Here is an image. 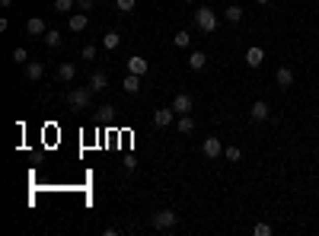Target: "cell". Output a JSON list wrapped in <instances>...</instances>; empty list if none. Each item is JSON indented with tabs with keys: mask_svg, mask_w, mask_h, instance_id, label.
Masks as SVG:
<instances>
[{
	"mask_svg": "<svg viewBox=\"0 0 319 236\" xmlns=\"http://www.w3.org/2000/svg\"><path fill=\"white\" fill-rule=\"evenodd\" d=\"M118 42H122V35H118L115 29H109V32L102 35V45H105V48H109V51H112V48H118Z\"/></svg>",
	"mask_w": 319,
	"mask_h": 236,
	"instance_id": "21",
	"label": "cell"
},
{
	"mask_svg": "<svg viewBox=\"0 0 319 236\" xmlns=\"http://www.w3.org/2000/svg\"><path fill=\"white\" fill-rule=\"evenodd\" d=\"M77 7V0H54V10H57V13H67L70 16V10H74Z\"/></svg>",
	"mask_w": 319,
	"mask_h": 236,
	"instance_id": "22",
	"label": "cell"
},
{
	"mask_svg": "<svg viewBox=\"0 0 319 236\" xmlns=\"http://www.w3.org/2000/svg\"><path fill=\"white\" fill-rule=\"evenodd\" d=\"M172 42L179 45V48H188V42H192V35H188V32H176V35H172Z\"/></svg>",
	"mask_w": 319,
	"mask_h": 236,
	"instance_id": "24",
	"label": "cell"
},
{
	"mask_svg": "<svg viewBox=\"0 0 319 236\" xmlns=\"http://www.w3.org/2000/svg\"><path fill=\"white\" fill-rule=\"evenodd\" d=\"M176 223H179V214H176L172 208H160V211L150 214V227L153 230H172Z\"/></svg>",
	"mask_w": 319,
	"mask_h": 236,
	"instance_id": "1",
	"label": "cell"
},
{
	"mask_svg": "<svg viewBox=\"0 0 319 236\" xmlns=\"http://www.w3.org/2000/svg\"><path fill=\"white\" fill-rule=\"evenodd\" d=\"M223 19H227V22H230V26H236V22H240V19H243V7H240V4H233V7H227V10H223Z\"/></svg>",
	"mask_w": 319,
	"mask_h": 236,
	"instance_id": "17",
	"label": "cell"
},
{
	"mask_svg": "<svg viewBox=\"0 0 319 236\" xmlns=\"http://www.w3.org/2000/svg\"><path fill=\"white\" fill-rule=\"evenodd\" d=\"M128 74H137V77H147V57H140V54H134V57H128Z\"/></svg>",
	"mask_w": 319,
	"mask_h": 236,
	"instance_id": "10",
	"label": "cell"
},
{
	"mask_svg": "<svg viewBox=\"0 0 319 236\" xmlns=\"http://www.w3.org/2000/svg\"><path fill=\"white\" fill-rule=\"evenodd\" d=\"M134 4L137 0H115V7L122 10V13H134Z\"/></svg>",
	"mask_w": 319,
	"mask_h": 236,
	"instance_id": "26",
	"label": "cell"
},
{
	"mask_svg": "<svg viewBox=\"0 0 319 236\" xmlns=\"http://www.w3.org/2000/svg\"><path fill=\"white\" fill-rule=\"evenodd\" d=\"M201 153L208 160H217L220 153H223V144H220V137H205V144H201Z\"/></svg>",
	"mask_w": 319,
	"mask_h": 236,
	"instance_id": "6",
	"label": "cell"
},
{
	"mask_svg": "<svg viewBox=\"0 0 319 236\" xmlns=\"http://www.w3.org/2000/svg\"><path fill=\"white\" fill-rule=\"evenodd\" d=\"M96 115H99V118H105V122H109V118L115 115V109H112V105H109V102H102V105H99V109H96Z\"/></svg>",
	"mask_w": 319,
	"mask_h": 236,
	"instance_id": "27",
	"label": "cell"
},
{
	"mask_svg": "<svg viewBox=\"0 0 319 236\" xmlns=\"http://www.w3.org/2000/svg\"><path fill=\"white\" fill-rule=\"evenodd\" d=\"M246 64H249L252 70H255V67H262V64H265V51L258 48V45H252V48L246 51Z\"/></svg>",
	"mask_w": 319,
	"mask_h": 236,
	"instance_id": "11",
	"label": "cell"
},
{
	"mask_svg": "<svg viewBox=\"0 0 319 236\" xmlns=\"http://www.w3.org/2000/svg\"><path fill=\"white\" fill-rule=\"evenodd\" d=\"M192 109H195V96L192 93H179V96L172 99V112L176 115H188Z\"/></svg>",
	"mask_w": 319,
	"mask_h": 236,
	"instance_id": "4",
	"label": "cell"
},
{
	"mask_svg": "<svg viewBox=\"0 0 319 236\" xmlns=\"http://www.w3.org/2000/svg\"><path fill=\"white\" fill-rule=\"evenodd\" d=\"M83 57H86V61H93V57H96V45H86V48H83Z\"/></svg>",
	"mask_w": 319,
	"mask_h": 236,
	"instance_id": "29",
	"label": "cell"
},
{
	"mask_svg": "<svg viewBox=\"0 0 319 236\" xmlns=\"http://www.w3.org/2000/svg\"><path fill=\"white\" fill-rule=\"evenodd\" d=\"M252 233H255V236H271V233H275V227H271V223H255Z\"/></svg>",
	"mask_w": 319,
	"mask_h": 236,
	"instance_id": "23",
	"label": "cell"
},
{
	"mask_svg": "<svg viewBox=\"0 0 319 236\" xmlns=\"http://www.w3.org/2000/svg\"><path fill=\"white\" fill-rule=\"evenodd\" d=\"M205 64H208L205 51H192V54H188V67H192V70H205Z\"/></svg>",
	"mask_w": 319,
	"mask_h": 236,
	"instance_id": "18",
	"label": "cell"
},
{
	"mask_svg": "<svg viewBox=\"0 0 319 236\" xmlns=\"http://www.w3.org/2000/svg\"><path fill=\"white\" fill-rule=\"evenodd\" d=\"M90 99H93V90H90V86H77V90L67 93L70 112H86V109H90Z\"/></svg>",
	"mask_w": 319,
	"mask_h": 236,
	"instance_id": "2",
	"label": "cell"
},
{
	"mask_svg": "<svg viewBox=\"0 0 319 236\" xmlns=\"http://www.w3.org/2000/svg\"><path fill=\"white\" fill-rule=\"evenodd\" d=\"M195 26L201 29V32H214L217 29V13L211 7H198V13H195Z\"/></svg>",
	"mask_w": 319,
	"mask_h": 236,
	"instance_id": "3",
	"label": "cell"
},
{
	"mask_svg": "<svg viewBox=\"0 0 319 236\" xmlns=\"http://www.w3.org/2000/svg\"><path fill=\"white\" fill-rule=\"evenodd\" d=\"M74 77H77V64H70V61L57 64V80H61V83H74Z\"/></svg>",
	"mask_w": 319,
	"mask_h": 236,
	"instance_id": "7",
	"label": "cell"
},
{
	"mask_svg": "<svg viewBox=\"0 0 319 236\" xmlns=\"http://www.w3.org/2000/svg\"><path fill=\"white\" fill-rule=\"evenodd\" d=\"M16 4V0H0V7H13Z\"/></svg>",
	"mask_w": 319,
	"mask_h": 236,
	"instance_id": "31",
	"label": "cell"
},
{
	"mask_svg": "<svg viewBox=\"0 0 319 236\" xmlns=\"http://www.w3.org/2000/svg\"><path fill=\"white\" fill-rule=\"evenodd\" d=\"M122 90L128 93V96H134V93H140V77H137V74H128V77L122 80Z\"/></svg>",
	"mask_w": 319,
	"mask_h": 236,
	"instance_id": "15",
	"label": "cell"
},
{
	"mask_svg": "<svg viewBox=\"0 0 319 236\" xmlns=\"http://www.w3.org/2000/svg\"><path fill=\"white\" fill-rule=\"evenodd\" d=\"M13 61L16 64H29V51L26 48H13Z\"/></svg>",
	"mask_w": 319,
	"mask_h": 236,
	"instance_id": "28",
	"label": "cell"
},
{
	"mask_svg": "<svg viewBox=\"0 0 319 236\" xmlns=\"http://www.w3.org/2000/svg\"><path fill=\"white\" fill-rule=\"evenodd\" d=\"M61 42H64V35L57 32V29H48V32H45V45H48V48H61Z\"/></svg>",
	"mask_w": 319,
	"mask_h": 236,
	"instance_id": "20",
	"label": "cell"
},
{
	"mask_svg": "<svg viewBox=\"0 0 319 236\" xmlns=\"http://www.w3.org/2000/svg\"><path fill=\"white\" fill-rule=\"evenodd\" d=\"M179 134H195V118L192 115H179Z\"/></svg>",
	"mask_w": 319,
	"mask_h": 236,
	"instance_id": "19",
	"label": "cell"
},
{
	"mask_svg": "<svg viewBox=\"0 0 319 236\" xmlns=\"http://www.w3.org/2000/svg\"><path fill=\"white\" fill-rule=\"evenodd\" d=\"M90 26V16L80 10V13H70V32H83Z\"/></svg>",
	"mask_w": 319,
	"mask_h": 236,
	"instance_id": "14",
	"label": "cell"
},
{
	"mask_svg": "<svg viewBox=\"0 0 319 236\" xmlns=\"http://www.w3.org/2000/svg\"><path fill=\"white\" fill-rule=\"evenodd\" d=\"M249 118H252V122H268V118H271L268 102H265V99H255V102L249 105Z\"/></svg>",
	"mask_w": 319,
	"mask_h": 236,
	"instance_id": "5",
	"label": "cell"
},
{
	"mask_svg": "<svg viewBox=\"0 0 319 236\" xmlns=\"http://www.w3.org/2000/svg\"><path fill=\"white\" fill-rule=\"evenodd\" d=\"M105 86H109V77H105L102 70H96V74L90 77V90H93V93H102Z\"/></svg>",
	"mask_w": 319,
	"mask_h": 236,
	"instance_id": "16",
	"label": "cell"
},
{
	"mask_svg": "<svg viewBox=\"0 0 319 236\" xmlns=\"http://www.w3.org/2000/svg\"><path fill=\"white\" fill-rule=\"evenodd\" d=\"M255 4H268V0H255Z\"/></svg>",
	"mask_w": 319,
	"mask_h": 236,
	"instance_id": "32",
	"label": "cell"
},
{
	"mask_svg": "<svg viewBox=\"0 0 319 236\" xmlns=\"http://www.w3.org/2000/svg\"><path fill=\"white\" fill-rule=\"evenodd\" d=\"M77 7H80V10L86 13V10H93V0H77Z\"/></svg>",
	"mask_w": 319,
	"mask_h": 236,
	"instance_id": "30",
	"label": "cell"
},
{
	"mask_svg": "<svg viewBox=\"0 0 319 236\" xmlns=\"http://www.w3.org/2000/svg\"><path fill=\"white\" fill-rule=\"evenodd\" d=\"M26 77L32 80V83H39V80L45 77V64H42V61H29V64H26Z\"/></svg>",
	"mask_w": 319,
	"mask_h": 236,
	"instance_id": "13",
	"label": "cell"
},
{
	"mask_svg": "<svg viewBox=\"0 0 319 236\" xmlns=\"http://www.w3.org/2000/svg\"><path fill=\"white\" fill-rule=\"evenodd\" d=\"M275 83H278V90H291V86H294V70H291V67H278Z\"/></svg>",
	"mask_w": 319,
	"mask_h": 236,
	"instance_id": "9",
	"label": "cell"
},
{
	"mask_svg": "<svg viewBox=\"0 0 319 236\" xmlns=\"http://www.w3.org/2000/svg\"><path fill=\"white\" fill-rule=\"evenodd\" d=\"M172 105H169V109H157V112H153V125H157V128H169L172 125Z\"/></svg>",
	"mask_w": 319,
	"mask_h": 236,
	"instance_id": "12",
	"label": "cell"
},
{
	"mask_svg": "<svg viewBox=\"0 0 319 236\" xmlns=\"http://www.w3.org/2000/svg\"><path fill=\"white\" fill-rule=\"evenodd\" d=\"M26 32H29V35H35V39H45L48 26H45V19H42V16H32V19L26 22Z\"/></svg>",
	"mask_w": 319,
	"mask_h": 236,
	"instance_id": "8",
	"label": "cell"
},
{
	"mask_svg": "<svg viewBox=\"0 0 319 236\" xmlns=\"http://www.w3.org/2000/svg\"><path fill=\"white\" fill-rule=\"evenodd\" d=\"M223 157H227L230 163H240V157H243V150H240V147H227V150H223Z\"/></svg>",
	"mask_w": 319,
	"mask_h": 236,
	"instance_id": "25",
	"label": "cell"
},
{
	"mask_svg": "<svg viewBox=\"0 0 319 236\" xmlns=\"http://www.w3.org/2000/svg\"><path fill=\"white\" fill-rule=\"evenodd\" d=\"M182 4H192V0H182Z\"/></svg>",
	"mask_w": 319,
	"mask_h": 236,
	"instance_id": "33",
	"label": "cell"
}]
</instances>
